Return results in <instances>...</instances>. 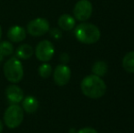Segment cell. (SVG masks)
Instances as JSON below:
<instances>
[{"instance_id":"cell-15","label":"cell","mask_w":134,"mask_h":133,"mask_svg":"<svg viewBox=\"0 0 134 133\" xmlns=\"http://www.w3.org/2000/svg\"><path fill=\"white\" fill-rule=\"evenodd\" d=\"M108 71V65L105 61H97L92 66V72L98 77H103Z\"/></svg>"},{"instance_id":"cell-19","label":"cell","mask_w":134,"mask_h":133,"mask_svg":"<svg viewBox=\"0 0 134 133\" xmlns=\"http://www.w3.org/2000/svg\"><path fill=\"white\" fill-rule=\"evenodd\" d=\"M50 35H51V37H55V38H59V37H61V32H60L58 29L53 28L50 31Z\"/></svg>"},{"instance_id":"cell-12","label":"cell","mask_w":134,"mask_h":133,"mask_svg":"<svg viewBox=\"0 0 134 133\" xmlns=\"http://www.w3.org/2000/svg\"><path fill=\"white\" fill-rule=\"evenodd\" d=\"M58 24L62 30L69 31L75 27V18L70 15L63 14L59 16L58 20Z\"/></svg>"},{"instance_id":"cell-5","label":"cell","mask_w":134,"mask_h":133,"mask_svg":"<svg viewBox=\"0 0 134 133\" xmlns=\"http://www.w3.org/2000/svg\"><path fill=\"white\" fill-rule=\"evenodd\" d=\"M55 53L54 46L50 41L42 40L37 45L35 49L36 57L43 63L48 62L53 57Z\"/></svg>"},{"instance_id":"cell-13","label":"cell","mask_w":134,"mask_h":133,"mask_svg":"<svg viewBox=\"0 0 134 133\" xmlns=\"http://www.w3.org/2000/svg\"><path fill=\"white\" fill-rule=\"evenodd\" d=\"M34 54V50L32 48V47L30 45L27 44H23L21 46H19L16 50V57L18 59H30L32 57V55Z\"/></svg>"},{"instance_id":"cell-7","label":"cell","mask_w":134,"mask_h":133,"mask_svg":"<svg viewBox=\"0 0 134 133\" xmlns=\"http://www.w3.org/2000/svg\"><path fill=\"white\" fill-rule=\"evenodd\" d=\"M73 14L79 21H86L92 14V4L88 0H80L75 5Z\"/></svg>"},{"instance_id":"cell-16","label":"cell","mask_w":134,"mask_h":133,"mask_svg":"<svg viewBox=\"0 0 134 133\" xmlns=\"http://www.w3.org/2000/svg\"><path fill=\"white\" fill-rule=\"evenodd\" d=\"M0 52L3 55V57H7L14 53V47L12 43L9 41H2L0 42Z\"/></svg>"},{"instance_id":"cell-11","label":"cell","mask_w":134,"mask_h":133,"mask_svg":"<svg viewBox=\"0 0 134 133\" xmlns=\"http://www.w3.org/2000/svg\"><path fill=\"white\" fill-rule=\"evenodd\" d=\"M22 102V108L27 113H34L38 108V100L33 96H27L23 99Z\"/></svg>"},{"instance_id":"cell-2","label":"cell","mask_w":134,"mask_h":133,"mask_svg":"<svg viewBox=\"0 0 134 133\" xmlns=\"http://www.w3.org/2000/svg\"><path fill=\"white\" fill-rule=\"evenodd\" d=\"M75 37L83 44H94L100 38V30L93 24L82 23L75 28Z\"/></svg>"},{"instance_id":"cell-22","label":"cell","mask_w":134,"mask_h":133,"mask_svg":"<svg viewBox=\"0 0 134 133\" xmlns=\"http://www.w3.org/2000/svg\"><path fill=\"white\" fill-rule=\"evenodd\" d=\"M3 59H4V57H3V55L1 54V52H0V63L3 61Z\"/></svg>"},{"instance_id":"cell-23","label":"cell","mask_w":134,"mask_h":133,"mask_svg":"<svg viewBox=\"0 0 134 133\" xmlns=\"http://www.w3.org/2000/svg\"><path fill=\"white\" fill-rule=\"evenodd\" d=\"M2 37V28H1V26H0V39H1Z\"/></svg>"},{"instance_id":"cell-6","label":"cell","mask_w":134,"mask_h":133,"mask_svg":"<svg viewBox=\"0 0 134 133\" xmlns=\"http://www.w3.org/2000/svg\"><path fill=\"white\" fill-rule=\"evenodd\" d=\"M27 31L33 37H41L49 31V22L46 18H35L27 24Z\"/></svg>"},{"instance_id":"cell-10","label":"cell","mask_w":134,"mask_h":133,"mask_svg":"<svg viewBox=\"0 0 134 133\" xmlns=\"http://www.w3.org/2000/svg\"><path fill=\"white\" fill-rule=\"evenodd\" d=\"M7 37L11 42L19 43L23 41L27 37L26 30L20 26H13L7 31Z\"/></svg>"},{"instance_id":"cell-14","label":"cell","mask_w":134,"mask_h":133,"mask_svg":"<svg viewBox=\"0 0 134 133\" xmlns=\"http://www.w3.org/2000/svg\"><path fill=\"white\" fill-rule=\"evenodd\" d=\"M122 67L127 72L134 73V51H131L124 56L122 59Z\"/></svg>"},{"instance_id":"cell-21","label":"cell","mask_w":134,"mask_h":133,"mask_svg":"<svg viewBox=\"0 0 134 133\" xmlns=\"http://www.w3.org/2000/svg\"><path fill=\"white\" fill-rule=\"evenodd\" d=\"M3 129H4V126H3V122L1 121V119H0V133L3 131Z\"/></svg>"},{"instance_id":"cell-9","label":"cell","mask_w":134,"mask_h":133,"mask_svg":"<svg viewBox=\"0 0 134 133\" xmlns=\"http://www.w3.org/2000/svg\"><path fill=\"white\" fill-rule=\"evenodd\" d=\"M5 97L11 104H18L24 99V92L18 86L10 85L5 89Z\"/></svg>"},{"instance_id":"cell-4","label":"cell","mask_w":134,"mask_h":133,"mask_svg":"<svg viewBox=\"0 0 134 133\" xmlns=\"http://www.w3.org/2000/svg\"><path fill=\"white\" fill-rule=\"evenodd\" d=\"M24 119V110L18 104H11L4 113V122L9 129H16Z\"/></svg>"},{"instance_id":"cell-20","label":"cell","mask_w":134,"mask_h":133,"mask_svg":"<svg viewBox=\"0 0 134 133\" xmlns=\"http://www.w3.org/2000/svg\"><path fill=\"white\" fill-rule=\"evenodd\" d=\"M60 59L63 63H67L69 62V57L67 53H62L61 56H60Z\"/></svg>"},{"instance_id":"cell-3","label":"cell","mask_w":134,"mask_h":133,"mask_svg":"<svg viewBox=\"0 0 134 133\" xmlns=\"http://www.w3.org/2000/svg\"><path fill=\"white\" fill-rule=\"evenodd\" d=\"M5 78L11 83H18L24 77V69L20 59L12 57L5 61L3 67Z\"/></svg>"},{"instance_id":"cell-18","label":"cell","mask_w":134,"mask_h":133,"mask_svg":"<svg viewBox=\"0 0 134 133\" xmlns=\"http://www.w3.org/2000/svg\"><path fill=\"white\" fill-rule=\"evenodd\" d=\"M78 133H98V132L95 129L87 127V128H83V129H81V130H80L78 131Z\"/></svg>"},{"instance_id":"cell-8","label":"cell","mask_w":134,"mask_h":133,"mask_svg":"<svg viewBox=\"0 0 134 133\" xmlns=\"http://www.w3.org/2000/svg\"><path fill=\"white\" fill-rule=\"evenodd\" d=\"M71 78V70L67 65L60 64L56 67L53 72L54 82L58 86H65L69 83Z\"/></svg>"},{"instance_id":"cell-17","label":"cell","mask_w":134,"mask_h":133,"mask_svg":"<svg viewBox=\"0 0 134 133\" xmlns=\"http://www.w3.org/2000/svg\"><path fill=\"white\" fill-rule=\"evenodd\" d=\"M38 74L41 78H48L51 76L52 74V67L48 63H43L41 66L38 67Z\"/></svg>"},{"instance_id":"cell-1","label":"cell","mask_w":134,"mask_h":133,"mask_svg":"<svg viewBox=\"0 0 134 133\" xmlns=\"http://www.w3.org/2000/svg\"><path fill=\"white\" fill-rule=\"evenodd\" d=\"M81 91L90 99H99L106 93L107 86L100 77L90 75L85 77L80 84Z\"/></svg>"}]
</instances>
